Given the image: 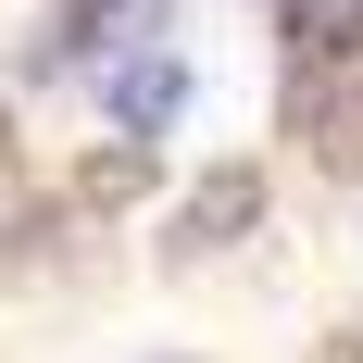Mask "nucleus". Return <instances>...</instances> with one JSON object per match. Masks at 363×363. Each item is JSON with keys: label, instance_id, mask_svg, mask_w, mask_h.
I'll return each instance as SVG.
<instances>
[{"label": "nucleus", "instance_id": "obj_1", "mask_svg": "<svg viewBox=\"0 0 363 363\" xmlns=\"http://www.w3.org/2000/svg\"><path fill=\"white\" fill-rule=\"evenodd\" d=\"M251 213H263V176H251V163H225V176H201V188H188V213H176V251H225V238H238Z\"/></svg>", "mask_w": 363, "mask_h": 363}, {"label": "nucleus", "instance_id": "obj_2", "mask_svg": "<svg viewBox=\"0 0 363 363\" xmlns=\"http://www.w3.org/2000/svg\"><path fill=\"white\" fill-rule=\"evenodd\" d=\"M163 113H176V63L150 50V63H125V75H113V125H125V138H150Z\"/></svg>", "mask_w": 363, "mask_h": 363}, {"label": "nucleus", "instance_id": "obj_3", "mask_svg": "<svg viewBox=\"0 0 363 363\" xmlns=\"http://www.w3.org/2000/svg\"><path fill=\"white\" fill-rule=\"evenodd\" d=\"M0 176H13V125H0Z\"/></svg>", "mask_w": 363, "mask_h": 363}]
</instances>
